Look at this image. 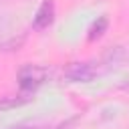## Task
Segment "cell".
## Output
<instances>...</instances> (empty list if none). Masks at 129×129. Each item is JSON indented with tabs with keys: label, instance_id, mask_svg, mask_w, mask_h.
<instances>
[{
	"label": "cell",
	"instance_id": "obj_1",
	"mask_svg": "<svg viewBox=\"0 0 129 129\" xmlns=\"http://www.w3.org/2000/svg\"><path fill=\"white\" fill-rule=\"evenodd\" d=\"M48 71L44 67H38V64H24L20 71H18V85L22 91L26 93H32L36 87H40L46 79Z\"/></svg>",
	"mask_w": 129,
	"mask_h": 129
},
{
	"label": "cell",
	"instance_id": "obj_2",
	"mask_svg": "<svg viewBox=\"0 0 129 129\" xmlns=\"http://www.w3.org/2000/svg\"><path fill=\"white\" fill-rule=\"evenodd\" d=\"M97 67L91 62H73L64 69V79L71 83H89L97 77Z\"/></svg>",
	"mask_w": 129,
	"mask_h": 129
},
{
	"label": "cell",
	"instance_id": "obj_3",
	"mask_svg": "<svg viewBox=\"0 0 129 129\" xmlns=\"http://www.w3.org/2000/svg\"><path fill=\"white\" fill-rule=\"evenodd\" d=\"M52 20H54V2H52V0H44V2L40 4V8L36 10V14H34L32 28L44 30V28H48V26L52 24Z\"/></svg>",
	"mask_w": 129,
	"mask_h": 129
},
{
	"label": "cell",
	"instance_id": "obj_4",
	"mask_svg": "<svg viewBox=\"0 0 129 129\" xmlns=\"http://www.w3.org/2000/svg\"><path fill=\"white\" fill-rule=\"evenodd\" d=\"M32 97L30 93L22 91V95H6V97H0V111H8V109H14V107H20L24 103H28Z\"/></svg>",
	"mask_w": 129,
	"mask_h": 129
},
{
	"label": "cell",
	"instance_id": "obj_5",
	"mask_svg": "<svg viewBox=\"0 0 129 129\" xmlns=\"http://www.w3.org/2000/svg\"><path fill=\"white\" fill-rule=\"evenodd\" d=\"M107 26H109L107 16H99V18H97V22H95V24L91 26V30H89V40H95V38L103 36V32L107 30Z\"/></svg>",
	"mask_w": 129,
	"mask_h": 129
},
{
	"label": "cell",
	"instance_id": "obj_6",
	"mask_svg": "<svg viewBox=\"0 0 129 129\" xmlns=\"http://www.w3.org/2000/svg\"><path fill=\"white\" fill-rule=\"evenodd\" d=\"M12 129H38V127H12Z\"/></svg>",
	"mask_w": 129,
	"mask_h": 129
}]
</instances>
